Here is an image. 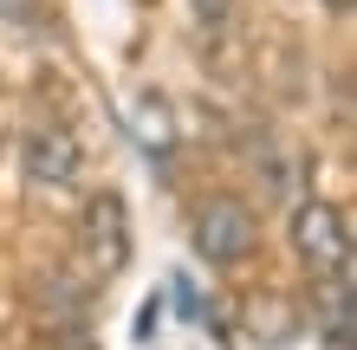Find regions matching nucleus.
Segmentation results:
<instances>
[{
  "instance_id": "nucleus-1",
  "label": "nucleus",
  "mask_w": 357,
  "mask_h": 350,
  "mask_svg": "<svg viewBox=\"0 0 357 350\" xmlns=\"http://www.w3.org/2000/svg\"><path fill=\"white\" fill-rule=\"evenodd\" d=\"M286 240L312 279H351V214L325 195H305L286 214Z\"/></svg>"
},
{
  "instance_id": "nucleus-2",
  "label": "nucleus",
  "mask_w": 357,
  "mask_h": 350,
  "mask_svg": "<svg viewBox=\"0 0 357 350\" xmlns=\"http://www.w3.org/2000/svg\"><path fill=\"white\" fill-rule=\"evenodd\" d=\"M188 240H195V253L208 266H247L254 246H260V221L234 195H208L195 208V221H188Z\"/></svg>"
},
{
  "instance_id": "nucleus-3",
  "label": "nucleus",
  "mask_w": 357,
  "mask_h": 350,
  "mask_svg": "<svg viewBox=\"0 0 357 350\" xmlns=\"http://www.w3.org/2000/svg\"><path fill=\"white\" fill-rule=\"evenodd\" d=\"M78 260H85L91 279H117L130 266V214H123V195L98 189L78 214Z\"/></svg>"
},
{
  "instance_id": "nucleus-4",
  "label": "nucleus",
  "mask_w": 357,
  "mask_h": 350,
  "mask_svg": "<svg viewBox=\"0 0 357 350\" xmlns=\"http://www.w3.org/2000/svg\"><path fill=\"white\" fill-rule=\"evenodd\" d=\"M20 162H26V182L33 189H72L78 169H85V150L66 123H33L26 143H20Z\"/></svg>"
},
{
  "instance_id": "nucleus-5",
  "label": "nucleus",
  "mask_w": 357,
  "mask_h": 350,
  "mask_svg": "<svg viewBox=\"0 0 357 350\" xmlns=\"http://www.w3.org/2000/svg\"><path fill=\"white\" fill-rule=\"evenodd\" d=\"M312 318H319V337H325L331 350H351V344H357L351 279H319V305H312Z\"/></svg>"
},
{
  "instance_id": "nucleus-6",
  "label": "nucleus",
  "mask_w": 357,
  "mask_h": 350,
  "mask_svg": "<svg viewBox=\"0 0 357 350\" xmlns=\"http://www.w3.org/2000/svg\"><path fill=\"white\" fill-rule=\"evenodd\" d=\"M0 7H7V0H0Z\"/></svg>"
}]
</instances>
